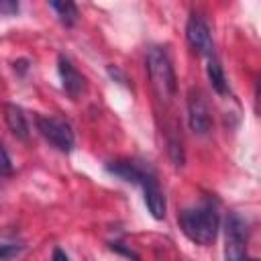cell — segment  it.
<instances>
[{
  "label": "cell",
  "mask_w": 261,
  "mask_h": 261,
  "mask_svg": "<svg viewBox=\"0 0 261 261\" xmlns=\"http://www.w3.org/2000/svg\"><path fill=\"white\" fill-rule=\"evenodd\" d=\"M177 222L181 232L196 245L208 247L216 241L218 234V210L216 206H212V202H204L200 206H192V208H184L177 214Z\"/></svg>",
  "instance_id": "cell-1"
},
{
  "label": "cell",
  "mask_w": 261,
  "mask_h": 261,
  "mask_svg": "<svg viewBox=\"0 0 261 261\" xmlns=\"http://www.w3.org/2000/svg\"><path fill=\"white\" fill-rule=\"evenodd\" d=\"M147 75L151 82V88L155 92V96L169 104L175 96L177 90V80H175V71H173V63L167 55V51L163 47H151L147 51Z\"/></svg>",
  "instance_id": "cell-2"
},
{
  "label": "cell",
  "mask_w": 261,
  "mask_h": 261,
  "mask_svg": "<svg viewBox=\"0 0 261 261\" xmlns=\"http://www.w3.org/2000/svg\"><path fill=\"white\" fill-rule=\"evenodd\" d=\"M37 128L39 133L45 137V141H49L55 149L69 153L75 145V135L71 124L61 118V116H37Z\"/></svg>",
  "instance_id": "cell-3"
},
{
  "label": "cell",
  "mask_w": 261,
  "mask_h": 261,
  "mask_svg": "<svg viewBox=\"0 0 261 261\" xmlns=\"http://www.w3.org/2000/svg\"><path fill=\"white\" fill-rule=\"evenodd\" d=\"M188 122L196 135H208L212 128V112L200 88H190L188 92Z\"/></svg>",
  "instance_id": "cell-4"
},
{
  "label": "cell",
  "mask_w": 261,
  "mask_h": 261,
  "mask_svg": "<svg viewBox=\"0 0 261 261\" xmlns=\"http://www.w3.org/2000/svg\"><path fill=\"white\" fill-rule=\"evenodd\" d=\"M186 39L198 55H204V57L214 55V41L210 35V27L200 12L190 14V18L186 22Z\"/></svg>",
  "instance_id": "cell-5"
},
{
  "label": "cell",
  "mask_w": 261,
  "mask_h": 261,
  "mask_svg": "<svg viewBox=\"0 0 261 261\" xmlns=\"http://www.w3.org/2000/svg\"><path fill=\"white\" fill-rule=\"evenodd\" d=\"M106 169H108V173H112L128 184H135V186H141L151 173H155V169L149 163L137 161V159H114V161L106 163Z\"/></svg>",
  "instance_id": "cell-6"
},
{
  "label": "cell",
  "mask_w": 261,
  "mask_h": 261,
  "mask_svg": "<svg viewBox=\"0 0 261 261\" xmlns=\"http://www.w3.org/2000/svg\"><path fill=\"white\" fill-rule=\"evenodd\" d=\"M57 71H59L61 88L65 90V94L71 100H77L82 96V92L86 90V77L75 69V65L71 63V59L65 57V55H59V59H57Z\"/></svg>",
  "instance_id": "cell-7"
},
{
  "label": "cell",
  "mask_w": 261,
  "mask_h": 261,
  "mask_svg": "<svg viewBox=\"0 0 261 261\" xmlns=\"http://www.w3.org/2000/svg\"><path fill=\"white\" fill-rule=\"evenodd\" d=\"M141 188H143V194H145V204H147L149 214L155 220H163L165 218V212H167V200H165V194H163V190L159 186L157 173H151L143 181Z\"/></svg>",
  "instance_id": "cell-8"
},
{
  "label": "cell",
  "mask_w": 261,
  "mask_h": 261,
  "mask_svg": "<svg viewBox=\"0 0 261 261\" xmlns=\"http://www.w3.org/2000/svg\"><path fill=\"white\" fill-rule=\"evenodd\" d=\"M247 232L239 228L226 230V247H224V261H257L247 255Z\"/></svg>",
  "instance_id": "cell-9"
},
{
  "label": "cell",
  "mask_w": 261,
  "mask_h": 261,
  "mask_svg": "<svg viewBox=\"0 0 261 261\" xmlns=\"http://www.w3.org/2000/svg\"><path fill=\"white\" fill-rule=\"evenodd\" d=\"M4 122L8 126V130L18 139V141H27L31 130H29V122L27 116L22 112L20 106L16 104H4Z\"/></svg>",
  "instance_id": "cell-10"
},
{
  "label": "cell",
  "mask_w": 261,
  "mask_h": 261,
  "mask_svg": "<svg viewBox=\"0 0 261 261\" xmlns=\"http://www.w3.org/2000/svg\"><path fill=\"white\" fill-rule=\"evenodd\" d=\"M206 59H208L206 73H208V80H210V84H212V90H214L218 96H226V94L230 92V88H228V82H226L224 69H222V65H220V61H218L216 53H214V55H210V57H206Z\"/></svg>",
  "instance_id": "cell-11"
},
{
  "label": "cell",
  "mask_w": 261,
  "mask_h": 261,
  "mask_svg": "<svg viewBox=\"0 0 261 261\" xmlns=\"http://www.w3.org/2000/svg\"><path fill=\"white\" fill-rule=\"evenodd\" d=\"M49 6L55 10L57 18H59L65 27H73V24L77 22L80 12H77V6H75L73 2H69V0H65V2H49Z\"/></svg>",
  "instance_id": "cell-12"
},
{
  "label": "cell",
  "mask_w": 261,
  "mask_h": 261,
  "mask_svg": "<svg viewBox=\"0 0 261 261\" xmlns=\"http://www.w3.org/2000/svg\"><path fill=\"white\" fill-rule=\"evenodd\" d=\"M24 249L22 241H4L0 245V261H12V257H16L20 251Z\"/></svg>",
  "instance_id": "cell-13"
},
{
  "label": "cell",
  "mask_w": 261,
  "mask_h": 261,
  "mask_svg": "<svg viewBox=\"0 0 261 261\" xmlns=\"http://www.w3.org/2000/svg\"><path fill=\"white\" fill-rule=\"evenodd\" d=\"M110 249H112V251H116V253H120V255H124V257H128V259H133V261H141V257H139L133 249L124 247V245H122V243H118V241L110 243Z\"/></svg>",
  "instance_id": "cell-14"
},
{
  "label": "cell",
  "mask_w": 261,
  "mask_h": 261,
  "mask_svg": "<svg viewBox=\"0 0 261 261\" xmlns=\"http://www.w3.org/2000/svg\"><path fill=\"white\" fill-rule=\"evenodd\" d=\"M0 12H2V14H16V12H18V2L2 0V2H0Z\"/></svg>",
  "instance_id": "cell-15"
},
{
  "label": "cell",
  "mask_w": 261,
  "mask_h": 261,
  "mask_svg": "<svg viewBox=\"0 0 261 261\" xmlns=\"http://www.w3.org/2000/svg\"><path fill=\"white\" fill-rule=\"evenodd\" d=\"M12 173V163H10V157H8V149L2 147V175L8 177Z\"/></svg>",
  "instance_id": "cell-16"
},
{
  "label": "cell",
  "mask_w": 261,
  "mask_h": 261,
  "mask_svg": "<svg viewBox=\"0 0 261 261\" xmlns=\"http://www.w3.org/2000/svg\"><path fill=\"white\" fill-rule=\"evenodd\" d=\"M255 108H257V114L261 118V77L257 80V86H255Z\"/></svg>",
  "instance_id": "cell-17"
},
{
  "label": "cell",
  "mask_w": 261,
  "mask_h": 261,
  "mask_svg": "<svg viewBox=\"0 0 261 261\" xmlns=\"http://www.w3.org/2000/svg\"><path fill=\"white\" fill-rule=\"evenodd\" d=\"M51 261H69V257H67V253H65L63 249L55 247V249H53V257H51Z\"/></svg>",
  "instance_id": "cell-18"
}]
</instances>
